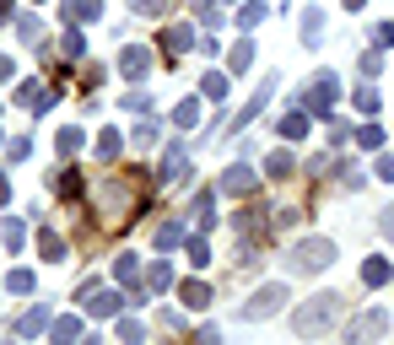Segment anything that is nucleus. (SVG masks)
Returning a JSON list of instances; mask_svg holds the SVG:
<instances>
[{
    "instance_id": "ea45409f",
    "label": "nucleus",
    "mask_w": 394,
    "mask_h": 345,
    "mask_svg": "<svg viewBox=\"0 0 394 345\" xmlns=\"http://www.w3.org/2000/svg\"><path fill=\"white\" fill-rule=\"evenodd\" d=\"M373 173H378L384 183H394V157H378V162H373Z\"/></svg>"
},
{
    "instance_id": "79ce46f5",
    "label": "nucleus",
    "mask_w": 394,
    "mask_h": 345,
    "mask_svg": "<svg viewBox=\"0 0 394 345\" xmlns=\"http://www.w3.org/2000/svg\"><path fill=\"white\" fill-rule=\"evenodd\" d=\"M384 238H389V243H394V205H389V210H384Z\"/></svg>"
},
{
    "instance_id": "2f4dec72",
    "label": "nucleus",
    "mask_w": 394,
    "mask_h": 345,
    "mask_svg": "<svg viewBox=\"0 0 394 345\" xmlns=\"http://www.w3.org/2000/svg\"><path fill=\"white\" fill-rule=\"evenodd\" d=\"M119 340H125V345H141V340H146V329L135 324V319H125V324H119Z\"/></svg>"
},
{
    "instance_id": "9d476101",
    "label": "nucleus",
    "mask_w": 394,
    "mask_h": 345,
    "mask_svg": "<svg viewBox=\"0 0 394 345\" xmlns=\"http://www.w3.org/2000/svg\"><path fill=\"white\" fill-rule=\"evenodd\" d=\"M195 222L216 227V189H200V194H195Z\"/></svg>"
},
{
    "instance_id": "393cba45",
    "label": "nucleus",
    "mask_w": 394,
    "mask_h": 345,
    "mask_svg": "<svg viewBox=\"0 0 394 345\" xmlns=\"http://www.w3.org/2000/svg\"><path fill=\"white\" fill-rule=\"evenodd\" d=\"M49 329V307H33L27 319H22V335H43Z\"/></svg>"
},
{
    "instance_id": "a18cd8bd",
    "label": "nucleus",
    "mask_w": 394,
    "mask_h": 345,
    "mask_svg": "<svg viewBox=\"0 0 394 345\" xmlns=\"http://www.w3.org/2000/svg\"><path fill=\"white\" fill-rule=\"evenodd\" d=\"M346 6H351V11H356V6H362V0H346Z\"/></svg>"
},
{
    "instance_id": "b1692460",
    "label": "nucleus",
    "mask_w": 394,
    "mask_h": 345,
    "mask_svg": "<svg viewBox=\"0 0 394 345\" xmlns=\"http://www.w3.org/2000/svg\"><path fill=\"white\" fill-rule=\"evenodd\" d=\"M114 275H119V281H135V275H141V259H135V254H119V259H114Z\"/></svg>"
},
{
    "instance_id": "2eb2a0df",
    "label": "nucleus",
    "mask_w": 394,
    "mask_h": 345,
    "mask_svg": "<svg viewBox=\"0 0 394 345\" xmlns=\"http://www.w3.org/2000/svg\"><path fill=\"white\" fill-rule=\"evenodd\" d=\"M184 307H211V286L206 281H184Z\"/></svg>"
},
{
    "instance_id": "0eeeda50",
    "label": "nucleus",
    "mask_w": 394,
    "mask_h": 345,
    "mask_svg": "<svg viewBox=\"0 0 394 345\" xmlns=\"http://www.w3.org/2000/svg\"><path fill=\"white\" fill-rule=\"evenodd\" d=\"M184 167H189L184 146H173V151L162 157V167H157V183H179V178H184Z\"/></svg>"
},
{
    "instance_id": "de8ad7c7",
    "label": "nucleus",
    "mask_w": 394,
    "mask_h": 345,
    "mask_svg": "<svg viewBox=\"0 0 394 345\" xmlns=\"http://www.w3.org/2000/svg\"><path fill=\"white\" fill-rule=\"evenodd\" d=\"M0 345H6V340H0Z\"/></svg>"
},
{
    "instance_id": "412c9836",
    "label": "nucleus",
    "mask_w": 394,
    "mask_h": 345,
    "mask_svg": "<svg viewBox=\"0 0 394 345\" xmlns=\"http://www.w3.org/2000/svg\"><path fill=\"white\" fill-rule=\"evenodd\" d=\"M389 275H394V270H389V259H368V270H362V281H368V286H384Z\"/></svg>"
},
{
    "instance_id": "e433bc0d",
    "label": "nucleus",
    "mask_w": 394,
    "mask_h": 345,
    "mask_svg": "<svg viewBox=\"0 0 394 345\" xmlns=\"http://www.w3.org/2000/svg\"><path fill=\"white\" fill-rule=\"evenodd\" d=\"M0 238H6V248H22V222H6V227H0Z\"/></svg>"
},
{
    "instance_id": "5701e85b",
    "label": "nucleus",
    "mask_w": 394,
    "mask_h": 345,
    "mask_svg": "<svg viewBox=\"0 0 394 345\" xmlns=\"http://www.w3.org/2000/svg\"><path fill=\"white\" fill-rule=\"evenodd\" d=\"M167 6H173V0H130L135 17H167Z\"/></svg>"
},
{
    "instance_id": "6ab92c4d",
    "label": "nucleus",
    "mask_w": 394,
    "mask_h": 345,
    "mask_svg": "<svg viewBox=\"0 0 394 345\" xmlns=\"http://www.w3.org/2000/svg\"><path fill=\"white\" fill-rule=\"evenodd\" d=\"M195 119H200V102H195V98L173 108V124H179V130H195Z\"/></svg>"
},
{
    "instance_id": "423d86ee",
    "label": "nucleus",
    "mask_w": 394,
    "mask_h": 345,
    "mask_svg": "<svg viewBox=\"0 0 394 345\" xmlns=\"http://www.w3.org/2000/svg\"><path fill=\"white\" fill-rule=\"evenodd\" d=\"M146 65H151V54H146L141 43H125V49H119V76H125V82H141Z\"/></svg>"
},
{
    "instance_id": "7c9ffc66",
    "label": "nucleus",
    "mask_w": 394,
    "mask_h": 345,
    "mask_svg": "<svg viewBox=\"0 0 394 345\" xmlns=\"http://www.w3.org/2000/svg\"><path fill=\"white\" fill-rule=\"evenodd\" d=\"M11 291H17V297H27V291H33V270H11Z\"/></svg>"
},
{
    "instance_id": "ddd939ff",
    "label": "nucleus",
    "mask_w": 394,
    "mask_h": 345,
    "mask_svg": "<svg viewBox=\"0 0 394 345\" xmlns=\"http://www.w3.org/2000/svg\"><path fill=\"white\" fill-rule=\"evenodd\" d=\"M179 243H189V232L179 222H162V227H157V248H179Z\"/></svg>"
},
{
    "instance_id": "dca6fc26",
    "label": "nucleus",
    "mask_w": 394,
    "mask_h": 345,
    "mask_svg": "<svg viewBox=\"0 0 394 345\" xmlns=\"http://www.w3.org/2000/svg\"><path fill=\"white\" fill-rule=\"evenodd\" d=\"M167 54H184V49H195V33H189V27H167Z\"/></svg>"
},
{
    "instance_id": "c756f323",
    "label": "nucleus",
    "mask_w": 394,
    "mask_h": 345,
    "mask_svg": "<svg viewBox=\"0 0 394 345\" xmlns=\"http://www.w3.org/2000/svg\"><path fill=\"white\" fill-rule=\"evenodd\" d=\"M173 286V264H151V291H167Z\"/></svg>"
},
{
    "instance_id": "6e6552de",
    "label": "nucleus",
    "mask_w": 394,
    "mask_h": 345,
    "mask_svg": "<svg viewBox=\"0 0 394 345\" xmlns=\"http://www.w3.org/2000/svg\"><path fill=\"white\" fill-rule=\"evenodd\" d=\"M254 189V167H227V173H222V194H249Z\"/></svg>"
},
{
    "instance_id": "f704fd0d",
    "label": "nucleus",
    "mask_w": 394,
    "mask_h": 345,
    "mask_svg": "<svg viewBox=\"0 0 394 345\" xmlns=\"http://www.w3.org/2000/svg\"><path fill=\"white\" fill-rule=\"evenodd\" d=\"M65 54H70V60H82V54H86V38H82V33H65Z\"/></svg>"
},
{
    "instance_id": "c9c22d12",
    "label": "nucleus",
    "mask_w": 394,
    "mask_h": 345,
    "mask_svg": "<svg viewBox=\"0 0 394 345\" xmlns=\"http://www.w3.org/2000/svg\"><path fill=\"white\" fill-rule=\"evenodd\" d=\"M249 65H254V49H249V43H238V49H232V70H249Z\"/></svg>"
},
{
    "instance_id": "72a5a7b5",
    "label": "nucleus",
    "mask_w": 394,
    "mask_h": 345,
    "mask_svg": "<svg viewBox=\"0 0 394 345\" xmlns=\"http://www.w3.org/2000/svg\"><path fill=\"white\" fill-rule=\"evenodd\" d=\"M189 264H211V248H206V238H189Z\"/></svg>"
},
{
    "instance_id": "473e14b6",
    "label": "nucleus",
    "mask_w": 394,
    "mask_h": 345,
    "mask_svg": "<svg viewBox=\"0 0 394 345\" xmlns=\"http://www.w3.org/2000/svg\"><path fill=\"white\" fill-rule=\"evenodd\" d=\"M356 108H362V114H378V92L373 86H356Z\"/></svg>"
},
{
    "instance_id": "37998d69",
    "label": "nucleus",
    "mask_w": 394,
    "mask_h": 345,
    "mask_svg": "<svg viewBox=\"0 0 394 345\" xmlns=\"http://www.w3.org/2000/svg\"><path fill=\"white\" fill-rule=\"evenodd\" d=\"M0 82H11V60L6 54H0Z\"/></svg>"
},
{
    "instance_id": "7ed1b4c3",
    "label": "nucleus",
    "mask_w": 394,
    "mask_h": 345,
    "mask_svg": "<svg viewBox=\"0 0 394 345\" xmlns=\"http://www.w3.org/2000/svg\"><path fill=\"white\" fill-rule=\"evenodd\" d=\"M335 92H340V76H335V70H319V76L303 86V108H308V114H330Z\"/></svg>"
},
{
    "instance_id": "58836bf2",
    "label": "nucleus",
    "mask_w": 394,
    "mask_h": 345,
    "mask_svg": "<svg viewBox=\"0 0 394 345\" xmlns=\"http://www.w3.org/2000/svg\"><path fill=\"white\" fill-rule=\"evenodd\" d=\"M238 22H243V27H254V22H265V6H243V11H238Z\"/></svg>"
},
{
    "instance_id": "c85d7f7f",
    "label": "nucleus",
    "mask_w": 394,
    "mask_h": 345,
    "mask_svg": "<svg viewBox=\"0 0 394 345\" xmlns=\"http://www.w3.org/2000/svg\"><path fill=\"white\" fill-rule=\"evenodd\" d=\"M98 157H103V162H114V157H119V130H108L103 141H98Z\"/></svg>"
},
{
    "instance_id": "a211bd4d",
    "label": "nucleus",
    "mask_w": 394,
    "mask_h": 345,
    "mask_svg": "<svg viewBox=\"0 0 394 345\" xmlns=\"http://www.w3.org/2000/svg\"><path fill=\"white\" fill-rule=\"evenodd\" d=\"M17 33H22L27 43H33V49H38V43H43V22L33 17V11H27V17H17Z\"/></svg>"
},
{
    "instance_id": "20e7f679",
    "label": "nucleus",
    "mask_w": 394,
    "mask_h": 345,
    "mask_svg": "<svg viewBox=\"0 0 394 345\" xmlns=\"http://www.w3.org/2000/svg\"><path fill=\"white\" fill-rule=\"evenodd\" d=\"M384 329H389V313H384V307H368L362 319H351V324H346V345H373Z\"/></svg>"
},
{
    "instance_id": "cd10ccee",
    "label": "nucleus",
    "mask_w": 394,
    "mask_h": 345,
    "mask_svg": "<svg viewBox=\"0 0 394 345\" xmlns=\"http://www.w3.org/2000/svg\"><path fill=\"white\" fill-rule=\"evenodd\" d=\"M82 151V130H60V157H76Z\"/></svg>"
},
{
    "instance_id": "4be33fe9",
    "label": "nucleus",
    "mask_w": 394,
    "mask_h": 345,
    "mask_svg": "<svg viewBox=\"0 0 394 345\" xmlns=\"http://www.w3.org/2000/svg\"><path fill=\"white\" fill-rule=\"evenodd\" d=\"M82 340V324H76V319H60V324H54V345H76Z\"/></svg>"
},
{
    "instance_id": "39448f33",
    "label": "nucleus",
    "mask_w": 394,
    "mask_h": 345,
    "mask_svg": "<svg viewBox=\"0 0 394 345\" xmlns=\"http://www.w3.org/2000/svg\"><path fill=\"white\" fill-rule=\"evenodd\" d=\"M281 302H287V286H259L249 302H243V319H249V324H254V319H275Z\"/></svg>"
},
{
    "instance_id": "c03bdc74",
    "label": "nucleus",
    "mask_w": 394,
    "mask_h": 345,
    "mask_svg": "<svg viewBox=\"0 0 394 345\" xmlns=\"http://www.w3.org/2000/svg\"><path fill=\"white\" fill-rule=\"evenodd\" d=\"M0 200H11V183H6V173H0Z\"/></svg>"
},
{
    "instance_id": "a19ab883",
    "label": "nucleus",
    "mask_w": 394,
    "mask_h": 345,
    "mask_svg": "<svg viewBox=\"0 0 394 345\" xmlns=\"http://www.w3.org/2000/svg\"><path fill=\"white\" fill-rule=\"evenodd\" d=\"M157 141V124H135V146H151Z\"/></svg>"
},
{
    "instance_id": "f8f14e48",
    "label": "nucleus",
    "mask_w": 394,
    "mask_h": 345,
    "mask_svg": "<svg viewBox=\"0 0 394 345\" xmlns=\"http://www.w3.org/2000/svg\"><path fill=\"white\" fill-rule=\"evenodd\" d=\"M200 98H211V102H227V76L206 70V82H200Z\"/></svg>"
},
{
    "instance_id": "f3484780",
    "label": "nucleus",
    "mask_w": 394,
    "mask_h": 345,
    "mask_svg": "<svg viewBox=\"0 0 394 345\" xmlns=\"http://www.w3.org/2000/svg\"><path fill=\"white\" fill-rule=\"evenodd\" d=\"M265 167H270V178H291V167H297V162H291V151H270Z\"/></svg>"
},
{
    "instance_id": "a878e982",
    "label": "nucleus",
    "mask_w": 394,
    "mask_h": 345,
    "mask_svg": "<svg viewBox=\"0 0 394 345\" xmlns=\"http://www.w3.org/2000/svg\"><path fill=\"white\" fill-rule=\"evenodd\" d=\"M356 141L368 146V151H378V146H384V124H362V130H356Z\"/></svg>"
},
{
    "instance_id": "4468645a",
    "label": "nucleus",
    "mask_w": 394,
    "mask_h": 345,
    "mask_svg": "<svg viewBox=\"0 0 394 345\" xmlns=\"http://www.w3.org/2000/svg\"><path fill=\"white\" fill-rule=\"evenodd\" d=\"M98 11H103L98 0H65V17H70V22H92Z\"/></svg>"
},
{
    "instance_id": "f257e3e1",
    "label": "nucleus",
    "mask_w": 394,
    "mask_h": 345,
    "mask_svg": "<svg viewBox=\"0 0 394 345\" xmlns=\"http://www.w3.org/2000/svg\"><path fill=\"white\" fill-rule=\"evenodd\" d=\"M340 313H346V297L340 291H319V297H308V302H297V335L303 340H313V335H324V329L340 324Z\"/></svg>"
},
{
    "instance_id": "bb28decb",
    "label": "nucleus",
    "mask_w": 394,
    "mask_h": 345,
    "mask_svg": "<svg viewBox=\"0 0 394 345\" xmlns=\"http://www.w3.org/2000/svg\"><path fill=\"white\" fill-rule=\"evenodd\" d=\"M38 254H43V259H60V254H65V243L54 238V232H38Z\"/></svg>"
},
{
    "instance_id": "9b49d317",
    "label": "nucleus",
    "mask_w": 394,
    "mask_h": 345,
    "mask_svg": "<svg viewBox=\"0 0 394 345\" xmlns=\"http://www.w3.org/2000/svg\"><path fill=\"white\" fill-rule=\"evenodd\" d=\"M319 33H324V11H319V6H308V11H303V43H308V49H319Z\"/></svg>"
},
{
    "instance_id": "f03ea898",
    "label": "nucleus",
    "mask_w": 394,
    "mask_h": 345,
    "mask_svg": "<svg viewBox=\"0 0 394 345\" xmlns=\"http://www.w3.org/2000/svg\"><path fill=\"white\" fill-rule=\"evenodd\" d=\"M330 259H335L330 238H303V243L287 248V270L291 275H319V270H330Z\"/></svg>"
},
{
    "instance_id": "49530a36",
    "label": "nucleus",
    "mask_w": 394,
    "mask_h": 345,
    "mask_svg": "<svg viewBox=\"0 0 394 345\" xmlns=\"http://www.w3.org/2000/svg\"><path fill=\"white\" fill-rule=\"evenodd\" d=\"M82 345H98V340H82Z\"/></svg>"
},
{
    "instance_id": "1a4fd4ad",
    "label": "nucleus",
    "mask_w": 394,
    "mask_h": 345,
    "mask_svg": "<svg viewBox=\"0 0 394 345\" xmlns=\"http://www.w3.org/2000/svg\"><path fill=\"white\" fill-rule=\"evenodd\" d=\"M287 141H303L308 135V108H291V114H281V124H275Z\"/></svg>"
},
{
    "instance_id": "4c0bfd02",
    "label": "nucleus",
    "mask_w": 394,
    "mask_h": 345,
    "mask_svg": "<svg viewBox=\"0 0 394 345\" xmlns=\"http://www.w3.org/2000/svg\"><path fill=\"white\" fill-rule=\"evenodd\" d=\"M125 108H130V114H146V108H151V98H146V92H125Z\"/></svg>"
},
{
    "instance_id": "aec40b11",
    "label": "nucleus",
    "mask_w": 394,
    "mask_h": 345,
    "mask_svg": "<svg viewBox=\"0 0 394 345\" xmlns=\"http://www.w3.org/2000/svg\"><path fill=\"white\" fill-rule=\"evenodd\" d=\"M119 302H130V297H114V291H92V302H86V307H92V313L103 319V313H114Z\"/></svg>"
}]
</instances>
